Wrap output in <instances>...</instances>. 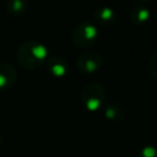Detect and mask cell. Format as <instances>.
I'll return each mask as SVG.
<instances>
[{
	"instance_id": "cell-8",
	"label": "cell",
	"mask_w": 157,
	"mask_h": 157,
	"mask_svg": "<svg viewBox=\"0 0 157 157\" xmlns=\"http://www.w3.org/2000/svg\"><path fill=\"white\" fill-rule=\"evenodd\" d=\"M129 16H130V20H131L132 23H135L137 26H141V25H145L150 20L151 11L145 5L136 4L131 7V10L129 12Z\"/></svg>"
},
{
	"instance_id": "cell-6",
	"label": "cell",
	"mask_w": 157,
	"mask_h": 157,
	"mask_svg": "<svg viewBox=\"0 0 157 157\" xmlns=\"http://www.w3.org/2000/svg\"><path fill=\"white\" fill-rule=\"evenodd\" d=\"M47 64V69L48 71L53 75V76H63L66 74L67 69H69V64L66 61V59L64 56L60 55H50L45 60Z\"/></svg>"
},
{
	"instance_id": "cell-10",
	"label": "cell",
	"mask_w": 157,
	"mask_h": 157,
	"mask_svg": "<svg viewBox=\"0 0 157 157\" xmlns=\"http://www.w3.org/2000/svg\"><path fill=\"white\" fill-rule=\"evenodd\" d=\"M28 2L26 0H9L6 2V10L12 16H21L27 11Z\"/></svg>"
},
{
	"instance_id": "cell-5",
	"label": "cell",
	"mask_w": 157,
	"mask_h": 157,
	"mask_svg": "<svg viewBox=\"0 0 157 157\" xmlns=\"http://www.w3.org/2000/svg\"><path fill=\"white\" fill-rule=\"evenodd\" d=\"M17 80V69L10 63H0V90H7Z\"/></svg>"
},
{
	"instance_id": "cell-4",
	"label": "cell",
	"mask_w": 157,
	"mask_h": 157,
	"mask_svg": "<svg viewBox=\"0 0 157 157\" xmlns=\"http://www.w3.org/2000/svg\"><path fill=\"white\" fill-rule=\"evenodd\" d=\"M103 64V58L97 50L87 49L83 50L81 54L77 55L75 60L76 67L85 74H91L94 71H98Z\"/></svg>"
},
{
	"instance_id": "cell-3",
	"label": "cell",
	"mask_w": 157,
	"mask_h": 157,
	"mask_svg": "<svg viewBox=\"0 0 157 157\" xmlns=\"http://www.w3.org/2000/svg\"><path fill=\"white\" fill-rule=\"evenodd\" d=\"M80 97L85 107L90 110H98L103 108L107 99V93L104 87L97 82L86 83L80 92Z\"/></svg>"
},
{
	"instance_id": "cell-2",
	"label": "cell",
	"mask_w": 157,
	"mask_h": 157,
	"mask_svg": "<svg viewBox=\"0 0 157 157\" xmlns=\"http://www.w3.org/2000/svg\"><path fill=\"white\" fill-rule=\"evenodd\" d=\"M98 27L92 20L81 21L72 32V43L81 49L87 50L98 38Z\"/></svg>"
},
{
	"instance_id": "cell-1",
	"label": "cell",
	"mask_w": 157,
	"mask_h": 157,
	"mask_svg": "<svg viewBox=\"0 0 157 157\" xmlns=\"http://www.w3.org/2000/svg\"><path fill=\"white\" fill-rule=\"evenodd\" d=\"M18 64L27 70H36L49 56L48 48L44 43L37 39H27L22 42L16 53Z\"/></svg>"
},
{
	"instance_id": "cell-7",
	"label": "cell",
	"mask_w": 157,
	"mask_h": 157,
	"mask_svg": "<svg viewBox=\"0 0 157 157\" xmlns=\"http://www.w3.org/2000/svg\"><path fill=\"white\" fill-rule=\"evenodd\" d=\"M93 22L102 25V26H109L115 22L117 20V12L110 6H101L93 11Z\"/></svg>"
},
{
	"instance_id": "cell-12",
	"label": "cell",
	"mask_w": 157,
	"mask_h": 157,
	"mask_svg": "<svg viewBox=\"0 0 157 157\" xmlns=\"http://www.w3.org/2000/svg\"><path fill=\"white\" fill-rule=\"evenodd\" d=\"M148 72H150V75L155 80H157V49L150 56V60H148Z\"/></svg>"
},
{
	"instance_id": "cell-9",
	"label": "cell",
	"mask_w": 157,
	"mask_h": 157,
	"mask_svg": "<svg viewBox=\"0 0 157 157\" xmlns=\"http://www.w3.org/2000/svg\"><path fill=\"white\" fill-rule=\"evenodd\" d=\"M104 115L108 120L112 121H121L125 117L124 107L120 103L112 102L104 107Z\"/></svg>"
},
{
	"instance_id": "cell-11",
	"label": "cell",
	"mask_w": 157,
	"mask_h": 157,
	"mask_svg": "<svg viewBox=\"0 0 157 157\" xmlns=\"http://www.w3.org/2000/svg\"><path fill=\"white\" fill-rule=\"evenodd\" d=\"M137 157H157V146H155V145L144 146L139 151Z\"/></svg>"
},
{
	"instance_id": "cell-13",
	"label": "cell",
	"mask_w": 157,
	"mask_h": 157,
	"mask_svg": "<svg viewBox=\"0 0 157 157\" xmlns=\"http://www.w3.org/2000/svg\"><path fill=\"white\" fill-rule=\"evenodd\" d=\"M0 146H1V134H0Z\"/></svg>"
}]
</instances>
